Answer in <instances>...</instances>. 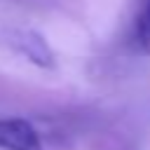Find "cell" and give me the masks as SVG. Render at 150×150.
I'll return each instance as SVG.
<instances>
[{"mask_svg": "<svg viewBox=\"0 0 150 150\" xmlns=\"http://www.w3.org/2000/svg\"><path fill=\"white\" fill-rule=\"evenodd\" d=\"M5 42L12 52H16L19 56H23L26 61H30L38 68H42V70L56 68V54L42 33L33 30V28H9L5 33Z\"/></svg>", "mask_w": 150, "mask_h": 150, "instance_id": "1", "label": "cell"}, {"mask_svg": "<svg viewBox=\"0 0 150 150\" xmlns=\"http://www.w3.org/2000/svg\"><path fill=\"white\" fill-rule=\"evenodd\" d=\"M0 150H42V138L33 122L23 117H0Z\"/></svg>", "mask_w": 150, "mask_h": 150, "instance_id": "2", "label": "cell"}, {"mask_svg": "<svg viewBox=\"0 0 150 150\" xmlns=\"http://www.w3.org/2000/svg\"><path fill=\"white\" fill-rule=\"evenodd\" d=\"M134 42L138 49L150 52V0H138L136 2V14H134Z\"/></svg>", "mask_w": 150, "mask_h": 150, "instance_id": "3", "label": "cell"}]
</instances>
